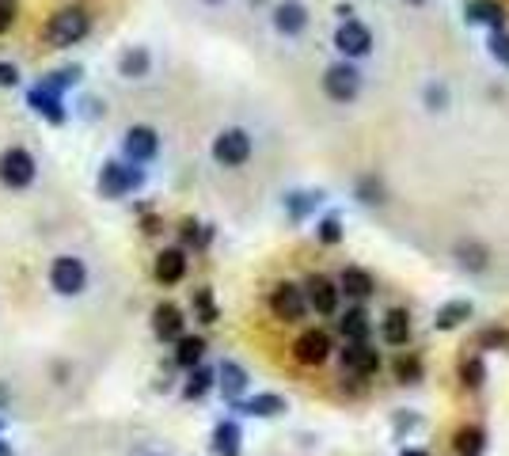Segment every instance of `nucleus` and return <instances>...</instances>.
Returning a JSON list of instances; mask_svg holds the SVG:
<instances>
[{"mask_svg":"<svg viewBox=\"0 0 509 456\" xmlns=\"http://www.w3.org/2000/svg\"><path fill=\"white\" fill-rule=\"evenodd\" d=\"M495 53H498V58L509 65V39H498V42H495Z\"/></svg>","mask_w":509,"mask_h":456,"instance_id":"obj_40","label":"nucleus"},{"mask_svg":"<svg viewBox=\"0 0 509 456\" xmlns=\"http://www.w3.org/2000/svg\"><path fill=\"white\" fill-rule=\"evenodd\" d=\"M251 153H255V141L244 126H228V130L213 137V160L221 163V168H244Z\"/></svg>","mask_w":509,"mask_h":456,"instance_id":"obj_4","label":"nucleus"},{"mask_svg":"<svg viewBox=\"0 0 509 456\" xmlns=\"http://www.w3.org/2000/svg\"><path fill=\"white\" fill-rule=\"evenodd\" d=\"M457 452L460 456H479L483 452V445H486V437H483V430L479 426H464V430H457Z\"/></svg>","mask_w":509,"mask_h":456,"instance_id":"obj_26","label":"nucleus"},{"mask_svg":"<svg viewBox=\"0 0 509 456\" xmlns=\"http://www.w3.org/2000/svg\"><path fill=\"white\" fill-rule=\"evenodd\" d=\"M240 411H244V414H255V418H274V414L285 411V399L274 396V392H263V396L247 399V404H240Z\"/></svg>","mask_w":509,"mask_h":456,"instance_id":"obj_24","label":"nucleus"},{"mask_svg":"<svg viewBox=\"0 0 509 456\" xmlns=\"http://www.w3.org/2000/svg\"><path fill=\"white\" fill-rule=\"evenodd\" d=\"M77 77H80V69H65V72H53L46 88H53V91H58V88H69V84H77Z\"/></svg>","mask_w":509,"mask_h":456,"instance_id":"obj_34","label":"nucleus"},{"mask_svg":"<svg viewBox=\"0 0 509 456\" xmlns=\"http://www.w3.org/2000/svg\"><path fill=\"white\" fill-rule=\"evenodd\" d=\"M15 15H20V0H0V34L15 23Z\"/></svg>","mask_w":509,"mask_h":456,"instance_id":"obj_31","label":"nucleus"},{"mask_svg":"<svg viewBox=\"0 0 509 456\" xmlns=\"http://www.w3.org/2000/svg\"><path fill=\"white\" fill-rule=\"evenodd\" d=\"M483 346H505L509 342V335L505 331H483V339H479Z\"/></svg>","mask_w":509,"mask_h":456,"instance_id":"obj_38","label":"nucleus"},{"mask_svg":"<svg viewBox=\"0 0 509 456\" xmlns=\"http://www.w3.org/2000/svg\"><path fill=\"white\" fill-rule=\"evenodd\" d=\"M464 320H471V304L467 301H449L433 323H438V331H452V327H460Z\"/></svg>","mask_w":509,"mask_h":456,"instance_id":"obj_25","label":"nucleus"},{"mask_svg":"<svg viewBox=\"0 0 509 456\" xmlns=\"http://www.w3.org/2000/svg\"><path fill=\"white\" fill-rule=\"evenodd\" d=\"M289 206H293V217H304L308 209H312V198H308V194H293V202H289Z\"/></svg>","mask_w":509,"mask_h":456,"instance_id":"obj_36","label":"nucleus"},{"mask_svg":"<svg viewBox=\"0 0 509 456\" xmlns=\"http://www.w3.org/2000/svg\"><path fill=\"white\" fill-rule=\"evenodd\" d=\"M308 304H312L316 308V312L319 316H335V308H338V293H342V289L335 285V282H327V278H308Z\"/></svg>","mask_w":509,"mask_h":456,"instance_id":"obj_13","label":"nucleus"},{"mask_svg":"<svg viewBox=\"0 0 509 456\" xmlns=\"http://www.w3.org/2000/svg\"><path fill=\"white\" fill-rule=\"evenodd\" d=\"M380 335H384L388 346H407L411 342V312L407 308H392L380 323Z\"/></svg>","mask_w":509,"mask_h":456,"instance_id":"obj_16","label":"nucleus"},{"mask_svg":"<svg viewBox=\"0 0 509 456\" xmlns=\"http://www.w3.org/2000/svg\"><path fill=\"white\" fill-rule=\"evenodd\" d=\"M141 187V172L130 168V163H103V175H99V194L103 198H125V194H134Z\"/></svg>","mask_w":509,"mask_h":456,"instance_id":"obj_7","label":"nucleus"},{"mask_svg":"<svg viewBox=\"0 0 509 456\" xmlns=\"http://www.w3.org/2000/svg\"><path fill=\"white\" fill-rule=\"evenodd\" d=\"M15 80H20V72H15V65H5V61H0V84L12 88Z\"/></svg>","mask_w":509,"mask_h":456,"instance_id":"obj_37","label":"nucleus"},{"mask_svg":"<svg viewBox=\"0 0 509 456\" xmlns=\"http://www.w3.org/2000/svg\"><path fill=\"white\" fill-rule=\"evenodd\" d=\"M342 369H350L357 377H373L380 369V354L369 342H347V350H342Z\"/></svg>","mask_w":509,"mask_h":456,"instance_id":"obj_11","label":"nucleus"},{"mask_svg":"<svg viewBox=\"0 0 509 456\" xmlns=\"http://www.w3.org/2000/svg\"><path fill=\"white\" fill-rule=\"evenodd\" d=\"M304 308H308V301H304V289L301 285H289V282L274 285V293H270V312H274L278 320L297 323L304 316Z\"/></svg>","mask_w":509,"mask_h":456,"instance_id":"obj_9","label":"nucleus"},{"mask_svg":"<svg viewBox=\"0 0 509 456\" xmlns=\"http://www.w3.org/2000/svg\"><path fill=\"white\" fill-rule=\"evenodd\" d=\"M457 259H460V266H467V270H483V266H486V251H483L479 244H460V247H457Z\"/></svg>","mask_w":509,"mask_h":456,"instance_id":"obj_30","label":"nucleus"},{"mask_svg":"<svg viewBox=\"0 0 509 456\" xmlns=\"http://www.w3.org/2000/svg\"><path fill=\"white\" fill-rule=\"evenodd\" d=\"M293 358L301 361V365H323L327 358H331V335L327 331H304L297 342H293Z\"/></svg>","mask_w":509,"mask_h":456,"instance_id":"obj_10","label":"nucleus"},{"mask_svg":"<svg viewBox=\"0 0 509 456\" xmlns=\"http://www.w3.org/2000/svg\"><path fill=\"white\" fill-rule=\"evenodd\" d=\"M156 153H160V137H156V130H149V126H134V130L125 134V156H130L134 163H149Z\"/></svg>","mask_w":509,"mask_h":456,"instance_id":"obj_12","label":"nucleus"},{"mask_svg":"<svg viewBox=\"0 0 509 456\" xmlns=\"http://www.w3.org/2000/svg\"><path fill=\"white\" fill-rule=\"evenodd\" d=\"M483 380H486L483 358H464V361H460V385H464V388H483Z\"/></svg>","mask_w":509,"mask_h":456,"instance_id":"obj_28","label":"nucleus"},{"mask_svg":"<svg viewBox=\"0 0 509 456\" xmlns=\"http://www.w3.org/2000/svg\"><path fill=\"white\" fill-rule=\"evenodd\" d=\"M319 240H323V244H338V240H342V225L335 221V217H327V221L319 225Z\"/></svg>","mask_w":509,"mask_h":456,"instance_id":"obj_33","label":"nucleus"},{"mask_svg":"<svg viewBox=\"0 0 509 456\" xmlns=\"http://www.w3.org/2000/svg\"><path fill=\"white\" fill-rule=\"evenodd\" d=\"M34 175H39V163H34V156L27 149H8L0 153V182L12 191H23L34 182Z\"/></svg>","mask_w":509,"mask_h":456,"instance_id":"obj_6","label":"nucleus"},{"mask_svg":"<svg viewBox=\"0 0 509 456\" xmlns=\"http://www.w3.org/2000/svg\"><path fill=\"white\" fill-rule=\"evenodd\" d=\"M426 107H430V111H445V107H449V91L445 88H426Z\"/></svg>","mask_w":509,"mask_h":456,"instance_id":"obj_32","label":"nucleus"},{"mask_svg":"<svg viewBox=\"0 0 509 456\" xmlns=\"http://www.w3.org/2000/svg\"><path fill=\"white\" fill-rule=\"evenodd\" d=\"M149 69H153V53L144 46H130L118 58V72L125 80H144V77H149Z\"/></svg>","mask_w":509,"mask_h":456,"instance_id":"obj_17","label":"nucleus"},{"mask_svg":"<svg viewBox=\"0 0 509 456\" xmlns=\"http://www.w3.org/2000/svg\"><path fill=\"white\" fill-rule=\"evenodd\" d=\"M263 20L282 46H301L316 31V0H270Z\"/></svg>","mask_w":509,"mask_h":456,"instance_id":"obj_1","label":"nucleus"},{"mask_svg":"<svg viewBox=\"0 0 509 456\" xmlns=\"http://www.w3.org/2000/svg\"><path fill=\"white\" fill-rule=\"evenodd\" d=\"M198 5H202L206 12H221V8H228L232 0H198Z\"/></svg>","mask_w":509,"mask_h":456,"instance_id":"obj_39","label":"nucleus"},{"mask_svg":"<svg viewBox=\"0 0 509 456\" xmlns=\"http://www.w3.org/2000/svg\"><path fill=\"white\" fill-rule=\"evenodd\" d=\"M198 312H202V323H213V320H217V308H213V301H209L206 289L198 293Z\"/></svg>","mask_w":509,"mask_h":456,"instance_id":"obj_35","label":"nucleus"},{"mask_svg":"<svg viewBox=\"0 0 509 456\" xmlns=\"http://www.w3.org/2000/svg\"><path fill=\"white\" fill-rule=\"evenodd\" d=\"M338 331L347 335V342H366V339H369V331H373L369 312H366V308H350V312L338 320Z\"/></svg>","mask_w":509,"mask_h":456,"instance_id":"obj_18","label":"nucleus"},{"mask_svg":"<svg viewBox=\"0 0 509 456\" xmlns=\"http://www.w3.org/2000/svg\"><path fill=\"white\" fill-rule=\"evenodd\" d=\"M395 380H403V385H414V380H422V361H418L414 354L395 358Z\"/></svg>","mask_w":509,"mask_h":456,"instance_id":"obj_29","label":"nucleus"},{"mask_svg":"<svg viewBox=\"0 0 509 456\" xmlns=\"http://www.w3.org/2000/svg\"><path fill=\"white\" fill-rule=\"evenodd\" d=\"M88 31H92V20H88L84 8H61L46 23V42L50 46H72V42H80Z\"/></svg>","mask_w":509,"mask_h":456,"instance_id":"obj_5","label":"nucleus"},{"mask_svg":"<svg viewBox=\"0 0 509 456\" xmlns=\"http://www.w3.org/2000/svg\"><path fill=\"white\" fill-rule=\"evenodd\" d=\"M240 442H244V433L236 423H221L213 430V452L217 456H240Z\"/></svg>","mask_w":509,"mask_h":456,"instance_id":"obj_22","label":"nucleus"},{"mask_svg":"<svg viewBox=\"0 0 509 456\" xmlns=\"http://www.w3.org/2000/svg\"><path fill=\"white\" fill-rule=\"evenodd\" d=\"M213 369H202V365H194V373H190V380H187V388H183V396L187 399H202L209 388H213Z\"/></svg>","mask_w":509,"mask_h":456,"instance_id":"obj_27","label":"nucleus"},{"mask_svg":"<svg viewBox=\"0 0 509 456\" xmlns=\"http://www.w3.org/2000/svg\"><path fill=\"white\" fill-rule=\"evenodd\" d=\"M342 289H347L350 297H357V301H366L373 289H376V282H373V274L369 270H361V266H347L342 270Z\"/></svg>","mask_w":509,"mask_h":456,"instance_id":"obj_21","label":"nucleus"},{"mask_svg":"<svg viewBox=\"0 0 509 456\" xmlns=\"http://www.w3.org/2000/svg\"><path fill=\"white\" fill-rule=\"evenodd\" d=\"M331 46H335L338 58H347L354 65H366V61L376 58L380 42H376V31H373L369 20H361V15L347 12V15H338V23L331 31Z\"/></svg>","mask_w":509,"mask_h":456,"instance_id":"obj_2","label":"nucleus"},{"mask_svg":"<svg viewBox=\"0 0 509 456\" xmlns=\"http://www.w3.org/2000/svg\"><path fill=\"white\" fill-rule=\"evenodd\" d=\"M183 274H187V251L183 247H168V251L156 255V278L163 285L183 282Z\"/></svg>","mask_w":509,"mask_h":456,"instance_id":"obj_14","label":"nucleus"},{"mask_svg":"<svg viewBox=\"0 0 509 456\" xmlns=\"http://www.w3.org/2000/svg\"><path fill=\"white\" fill-rule=\"evenodd\" d=\"M221 380V392H225V399H240L244 392H247V373H244V365H236V361H225L221 365V373H217Z\"/></svg>","mask_w":509,"mask_h":456,"instance_id":"obj_19","label":"nucleus"},{"mask_svg":"<svg viewBox=\"0 0 509 456\" xmlns=\"http://www.w3.org/2000/svg\"><path fill=\"white\" fill-rule=\"evenodd\" d=\"M319 88H323V96L331 99L335 107H350V103L361 99V91H366V69L347 61V58H335L331 65L323 69Z\"/></svg>","mask_w":509,"mask_h":456,"instance_id":"obj_3","label":"nucleus"},{"mask_svg":"<svg viewBox=\"0 0 509 456\" xmlns=\"http://www.w3.org/2000/svg\"><path fill=\"white\" fill-rule=\"evenodd\" d=\"M202 358H206V342L198 335H179L175 339V361L183 365V369H194Z\"/></svg>","mask_w":509,"mask_h":456,"instance_id":"obj_23","label":"nucleus"},{"mask_svg":"<svg viewBox=\"0 0 509 456\" xmlns=\"http://www.w3.org/2000/svg\"><path fill=\"white\" fill-rule=\"evenodd\" d=\"M399 456H430V452H426V449H403Z\"/></svg>","mask_w":509,"mask_h":456,"instance_id":"obj_41","label":"nucleus"},{"mask_svg":"<svg viewBox=\"0 0 509 456\" xmlns=\"http://www.w3.org/2000/svg\"><path fill=\"white\" fill-rule=\"evenodd\" d=\"M50 282H53L58 293L77 297L88 285V270H84V263L77 259V255H61V259H53V266H50Z\"/></svg>","mask_w":509,"mask_h":456,"instance_id":"obj_8","label":"nucleus"},{"mask_svg":"<svg viewBox=\"0 0 509 456\" xmlns=\"http://www.w3.org/2000/svg\"><path fill=\"white\" fill-rule=\"evenodd\" d=\"M153 331L163 342H175L179 335H183V312H179L175 304H160L153 312Z\"/></svg>","mask_w":509,"mask_h":456,"instance_id":"obj_15","label":"nucleus"},{"mask_svg":"<svg viewBox=\"0 0 509 456\" xmlns=\"http://www.w3.org/2000/svg\"><path fill=\"white\" fill-rule=\"evenodd\" d=\"M27 103L34 107V111H42L50 122H65V107H61V99L58 96H53V88H34L31 91V96H27Z\"/></svg>","mask_w":509,"mask_h":456,"instance_id":"obj_20","label":"nucleus"}]
</instances>
